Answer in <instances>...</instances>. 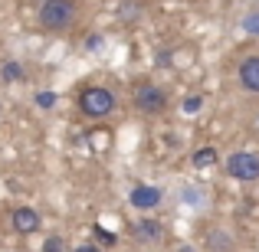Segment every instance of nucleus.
<instances>
[{
	"label": "nucleus",
	"instance_id": "1",
	"mask_svg": "<svg viewBox=\"0 0 259 252\" xmlns=\"http://www.w3.org/2000/svg\"><path fill=\"white\" fill-rule=\"evenodd\" d=\"M76 10H79L76 0H46L36 10V23L46 33H66L76 23Z\"/></svg>",
	"mask_w": 259,
	"mask_h": 252
},
{
	"label": "nucleus",
	"instance_id": "2",
	"mask_svg": "<svg viewBox=\"0 0 259 252\" xmlns=\"http://www.w3.org/2000/svg\"><path fill=\"white\" fill-rule=\"evenodd\" d=\"M115 105H118V102H115V92L105 88V85H85L82 92H79V112L92 121L108 118V115L115 112Z\"/></svg>",
	"mask_w": 259,
	"mask_h": 252
},
{
	"label": "nucleus",
	"instance_id": "3",
	"mask_svg": "<svg viewBox=\"0 0 259 252\" xmlns=\"http://www.w3.org/2000/svg\"><path fill=\"white\" fill-rule=\"evenodd\" d=\"M223 170H227L233 180H240V183H256L259 180V154H253V151H233L227 158V164H223Z\"/></svg>",
	"mask_w": 259,
	"mask_h": 252
},
{
	"label": "nucleus",
	"instance_id": "4",
	"mask_svg": "<svg viewBox=\"0 0 259 252\" xmlns=\"http://www.w3.org/2000/svg\"><path fill=\"white\" fill-rule=\"evenodd\" d=\"M135 108L141 115H161L167 108V92L154 82H138V88H135Z\"/></svg>",
	"mask_w": 259,
	"mask_h": 252
},
{
	"label": "nucleus",
	"instance_id": "5",
	"mask_svg": "<svg viewBox=\"0 0 259 252\" xmlns=\"http://www.w3.org/2000/svg\"><path fill=\"white\" fill-rule=\"evenodd\" d=\"M161 200H164V190L154 187V183H135L132 193H128V203H132L135 210H141V213H151V210H158Z\"/></svg>",
	"mask_w": 259,
	"mask_h": 252
},
{
	"label": "nucleus",
	"instance_id": "6",
	"mask_svg": "<svg viewBox=\"0 0 259 252\" xmlns=\"http://www.w3.org/2000/svg\"><path fill=\"white\" fill-rule=\"evenodd\" d=\"M39 226H43V216L33 207H17L10 213V229L17 236H33V233H39Z\"/></svg>",
	"mask_w": 259,
	"mask_h": 252
},
{
	"label": "nucleus",
	"instance_id": "7",
	"mask_svg": "<svg viewBox=\"0 0 259 252\" xmlns=\"http://www.w3.org/2000/svg\"><path fill=\"white\" fill-rule=\"evenodd\" d=\"M128 233H132V239L138 242V246H158V242L164 239V226H161V220H135Z\"/></svg>",
	"mask_w": 259,
	"mask_h": 252
},
{
	"label": "nucleus",
	"instance_id": "8",
	"mask_svg": "<svg viewBox=\"0 0 259 252\" xmlns=\"http://www.w3.org/2000/svg\"><path fill=\"white\" fill-rule=\"evenodd\" d=\"M240 85H243V92H249V95H259V56H246L240 63Z\"/></svg>",
	"mask_w": 259,
	"mask_h": 252
},
{
	"label": "nucleus",
	"instance_id": "9",
	"mask_svg": "<svg viewBox=\"0 0 259 252\" xmlns=\"http://www.w3.org/2000/svg\"><path fill=\"white\" fill-rule=\"evenodd\" d=\"M207 249L210 252H233L236 249V239L227 233V229H213V233L207 236Z\"/></svg>",
	"mask_w": 259,
	"mask_h": 252
},
{
	"label": "nucleus",
	"instance_id": "10",
	"mask_svg": "<svg viewBox=\"0 0 259 252\" xmlns=\"http://www.w3.org/2000/svg\"><path fill=\"white\" fill-rule=\"evenodd\" d=\"M190 164H194L197 170L217 167V164H220V154H217V147H197V151L190 154Z\"/></svg>",
	"mask_w": 259,
	"mask_h": 252
},
{
	"label": "nucleus",
	"instance_id": "11",
	"mask_svg": "<svg viewBox=\"0 0 259 252\" xmlns=\"http://www.w3.org/2000/svg\"><path fill=\"white\" fill-rule=\"evenodd\" d=\"M0 79H4V82H20V79H23V66H20L17 59H7V63L0 66Z\"/></svg>",
	"mask_w": 259,
	"mask_h": 252
},
{
	"label": "nucleus",
	"instance_id": "12",
	"mask_svg": "<svg viewBox=\"0 0 259 252\" xmlns=\"http://www.w3.org/2000/svg\"><path fill=\"white\" fill-rule=\"evenodd\" d=\"M203 108V95H187V98L181 102V112L184 115H197Z\"/></svg>",
	"mask_w": 259,
	"mask_h": 252
},
{
	"label": "nucleus",
	"instance_id": "13",
	"mask_svg": "<svg viewBox=\"0 0 259 252\" xmlns=\"http://www.w3.org/2000/svg\"><path fill=\"white\" fill-rule=\"evenodd\" d=\"M56 102H59V95L50 92V88H39L36 92V108H56Z\"/></svg>",
	"mask_w": 259,
	"mask_h": 252
},
{
	"label": "nucleus",
	"instance_id": "14",
	"mask_svg": "<svg viewBox=\"0 0 259 252\" xmlns=\"http://www.w3.org/2000/svg\"><path fill=\"white\" fill-rule=\"evenodd\" d=\"M92 233H95V239H102L105 246H115V242H118V236H115V233H108V229H105V226H99V223L92 226Z\"/></svg>",
	"mask_w": 259,
	"mask_h": 252
},
{
	"label": "nucleus",
	"instance_id": "15",
	"mask_svg": "<svg viewBox=\"0 0 259 252\" xmlns=\"http://www.w3.org/2000/svg\"><path fill=\"white\" fill-rule=\"evenodd\" d=\"M43 252H66V239L63 236H50V239L43 242Z\"/></svg>",
	"mask_w": 259,
	"mask_h": 252
},
{
	"label": "nucleus",
	"instance_id": "16",
	"mask_svg": "<svg viewBox=\"0 0 259 252\" xmlns=\"http://www.w3.org/2000/svg\"><path fill=\"white\" fill-rule=\"evenodd\" d=\"M243 30L259 36V13H246V17H243Z\"/></svg>",
	"mask_w": 259,
	"mask_h": 252
},
{
	"label": "nucleus",
	"instance_id": "17",
	"mask_svg": "<svg viewBox=\"0 0 259 252\" xmlns=\"http://www.w3.org/2000/svg\"><path fill=\"white\" fill-rule=\"evenodd\" d=\"M72 252H102L99 246H95V242H82V246H76Z\"/></svg>",
	"mask_w": 259,
	"mask_h": 252
},
{
	"label": "nucleus",
	"instance_id": "18",
	"mask_svg": "<svg viewBox=\"0 0 259 252\" xmlns=\"http://www.w3.org/2000/svg\"><path fill=\"white\" fill-rule=\"evenodd\" d=\"M89 49H99V46H102V36H99V33H92V36H89Z\"/></svg>",
	"mask_w": 259,
	"mask_h": 252
},
{
	"label": "nucleus",
	"instance_id": "19",
	"mask_svg": "<svg viewBox=\"0 0 259 252\" xmlns=\"http://www.w3.org/2000/svg\"><path fill=\"white\" fill-rule=\"evenodd\" d=\"M39 4H46V0H39Z\"/></svg>",
	"mask_w": 259,
	"mask_h": 252
}]
</instances>
